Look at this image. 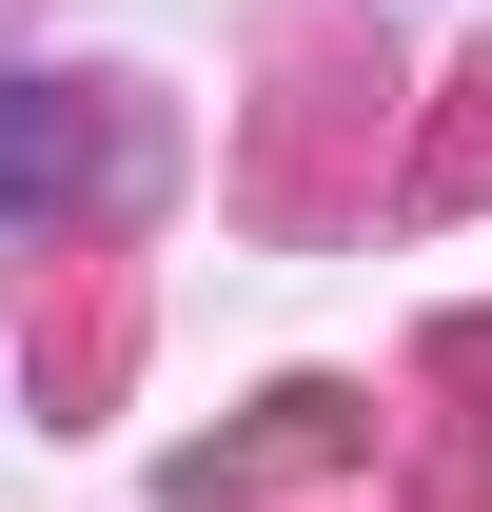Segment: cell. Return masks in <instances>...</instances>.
<instances>
[{
    "label": "cell",
    "instance_id": "cell-1",
    "mask_svg": "<svg viewBox=\"0 0 492 512\" xmlns=\"http://www.w3.org/2000/svg\"><path fill=\"white\" fill-rule=\"evenodd\" d=\"M79 178V99L60 79H0V197H60Z\"/></svg>",
    "mask_w": 492,
    "mask_h": 512
}]
</instances>
